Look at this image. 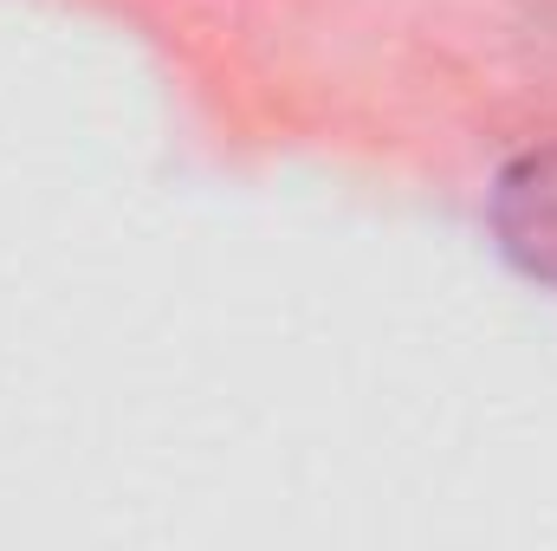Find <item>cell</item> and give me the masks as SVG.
<instances>
[{"label":"cell","mask_w":557,"mask_h":551,"mask_svg":"<svg viewBox=\"0 0 557 551\" xmlns=\"http://www.w3.org/2000/svg\"><path fill=\"white\" fill-rule=\"evenodd\" d=\"M493 234L525 279L557 292V143L525 149L493 182Z\"/></svg>","instance_id":"6da1fadb"}]
</instances>
